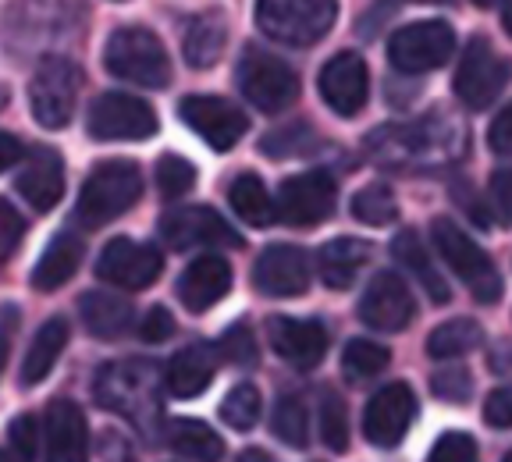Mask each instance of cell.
<instances>
[{
    "instance_id": "cell-1",
    "label": "cell",
    "mask_w": 512,
    "mask_h": 462,
    "mask_svg": "<svg viewBox=\"0 0 512 462\" xmlns=\"http://www.w3.org/2000/svg\"><path fill=\"white\" fill-rule=\"evenodd\" d=\"M143 196V171L136 160H100L79 192V221L86 228H104L136 207Z\"/></svg>"
},
{
    "instance_id": "cell-2",
    "label": "cell",
    "mask_w": 512,
    "mask_h": 462,
    "mask_svg": "<svg viewBox=\"0 0 512 462\" xmlns=\"http://www.w3.org/2000/svg\"><path fill=\"white\" fill-rule=\"evenodd\" d=\"M104 64L114 79L143 89H164L171 82V57L164 43L143 25L114 29L104 50Z\"/></svg>"
},
{
    "instance_id": "cell-3",
    "label": "cell",
    "mask_w": 512,
    "mask_h": 462,
    "mask_svg": "<svg viewBox=\"0 0 512 462\" xmlns=\"http://www.w3.org/2000/svg\"><path fill=\"white\" fill-rule=\"evenodd\" d=\"M338 0H256V25L285 47H313L331 32Z\"/></svg>"
},
{
    "instance_id": "cell-4",
    "label": "cell",
    "mask_w": 512,
    "mask_h": 462,
    "mask_svg": "<svg viewBox=\"0 0 512 462\" xmlns=\"http://www.w3.org/2000/svg\"><path fill=\"white\" fill-rule=\"evenodd\" d=\"M431 239H434V249L441 253V260L470 285L477 303L491 306L502 299V274H498V267L459 224H452L448 217H438V221L431 224Z\"/></svg>"
},
{
    "instance_id": "cell-5",
    "label": "cell",
    "mask_w": 512,
    "mask_h": 462,
    "mask_svg": "<svg viewBox=\"0 0 512 462\" xmlns=\"http://www.w3.org/2000/svg\"><path fill=\"white\" fill-rule=\"evenodd\" d=\"M82 68L68 57H43L29 82V107L43 128H64L79 107Z\"/></svg>"
},
{
    "instance_id": "cell-6",
    "label": "cell",
    "mask_w": 512,
    "mask_h": 462,
    "mask_svg": "<svg viewBox=\"0 0 512 462\" xmlns=\"http://www.w3.org/2000/svg\"><path fill=\"white\" fill-rule=\"evenodd\" d=\"M235 79H239L242 96L264 114H281L299 100V75L267 50L249 47L242 54Z\"/></svg>"
},
{
    "instance_id": "cell-7",
    "label": "cell",
    "mask_w": 512,
    "mask_h": 462,
    "mask_svg": "<svg viewBox=\"0 0 512 462\" xmlns=\"http://www.w3.org/2000/svg\"><path fill=\"white\" fill-rule=\"evenodd\" d=\"M456 54V32L448 22H409L392 32L388 40V61L406 75L438 72L448 57Z\"/></svg>"
},
{
    "instance_id": "cell-8",
    "label": "cell",
    "mask_w": 512,
    "mask_h": 462,
    "mask_svg": "<svg viewBox=\"0 0 512 462\" xmlns=\"http://www.w3.org/2000/svg\"><path fill=\"white\" fill-rule=\"evenodd\" d=\"M505 79H509V68H505L502 54L491 47V40L484 36H473L466 43L463 57H459V68H456V96L463 100L470 111H484L491 107L502 96Z\"/></svg>"
},
{
    "instance_id": "cell-9",
    "label": "cell",
    "mask_w": 512,
    "mask_h": 462,
    "mask_svg": "<svg viewBox=\"0 0 512 462\" xmlns=\"http://www.w3.org/2000/svg\"><path fill=\"white\" fill-rule=\"evenodd\" d=\"M89 136L100 143H118V139H150L157 132V111L143 96L132 93H104L86 114Z\"/></svg>"
},
{
    "instance_id": "cell-10",
    "label": "cell",
    "mask_w": 512,
    "mask_h": 462,
    "mask_svg": "<svg viewBox=\"0 0 512 462\" xmlns=\"http://www.w3.org/2000/svg\"><path fill=\"white\" fill-rule=\"evenodd\" d=\"M338 200V185L328 171H306L281 182L278 200H274V221H285L292 228H310V224L328 221Z\"/></svg>"
},
{
    "instance_id": "cell-11",
    "label": "cell",
    "mask_w": 512,
    "mask_h": 462,
    "mask_svg": "<svg viewBox=\"0 0 512 462\" xmlns=\"http://www.w3.org/2000/svg\"><path fill=\"white\" fill-rule=\"evenodd\" d=\"M160 271H164V256L146 242L132 239L107 242L100 260H96V278L114 288H128V292L150 288L160 278Z\"/></svg>"
},
{
    "instance_id": "cell-12",
    "label": "cell",
    "mask_w": 512,
    "mask_h": 462,
    "mask_svg": "<svg viewBox=\"0 0 512 462\" xmlns=\"http://www.w3.org/2000/svg\"><path fill=\"white\" fill-rule=\"evenodd\" d=\"M360 320L374 331H402L416 313V299L409 281L395 271H377L360 295Z\"/></svg>"
},
{
    "instance_id": "cell-13",
    "label": "cell",
    "mask_w": 512,
    "mask_h": 462,
    "mask_svg": "<svg viewBox=\"0 0 512 462\" xmlns=\"http://www.w3.org/2000/svg\"><path fill=\"white\" fill-rule=\"evenodd\" d=\"M160 235L171 249H207V246H232L239 249L242 239L232 231L217 210L210 207H178L160 217Z\"/></svg>"
},
{
    "instance_id": "cell-14",
    "label": "cell",
    "mask_w": 512,
    "mask_h": 462,
    "mask_svg": "<svg viewBox=\"0 0 512 462\" xmlns=\"http://www.w3.org/2000/svg\"><path fill=\"white\" fill-rule=\"evenodd\" d=\"M416 420V395L409 384H388L367 402L363 409V434L370 445L377 448H395L409 434Z\"/></svg>"
},
{
    "instance_id": "cell-15",
    "label": "cell",
    "mask_w": 512,
    "mask_h": 462,
    "mask_svg": "<svg viewBox=\"0 0 512 462\" xmlns=\"http://www.w3.org/2000/svg\"><path fill=\"white\" fill-rule=\"evenodd\" d=\"M313 263L310 253L299 246H267L253 263V285L256 292L271 299H296L310 288Z\"/></svg>"
},
{
    "instance_id": "cell-16",
    "label": "cell",
    "mask_w": 512,
    "mask_h": 462,
    "mask_svg": "<svg viewBox=\"0 0 512 462\" xmlns=\"http://www.w3.org/2000/svg\"><path fill=\"white\" fill-rule=\"evenodd\" d=\"M182 121L196 136L207 139V146L217 153L235 150V143L246 136L249 128L246 114L235 104H228V100H221V96H185Z\"/></svg>"
},
{
    "instance_id": "cell-17",
    "label": "cell",
    "mask_w": 512,
    "mask_h": 462,
    "mask_svg": "<svg viewBox=\"0 0 512 462\" xmlns=\"http://www.w3.org/2000/svg\"><path fill=\"white\" fill-rule=\"evenodd\" d=\"M320 96H324V104L335 114L356 118L370 96V75H367L363 57L352 54V50L331 57V61L320 68Z\"/></svg>"
},
{
    "instance_id": "cell-18",
    "label": "cell",
    "mask_w": 512,
    "mask_h": 462,
    "mask_svg": "<svg viewBox=\"0 0 512 462\" xmlns=\"http://www.w3.org/2000/svg\"><path fill=\"white\" fill-rule=\"evenodd\" d=\"M267 342H271L274 356L285 359L288 367L313 370L328 352V327L320 320L274 317L267 324Z\"/></svg>"
},
{
    "instance_id": "cell-19",
    "label": "cell",
    "mask_w": 512,
    "mask_h": 462,
    "mask_svg": "<svg viewBox=\"0 0 512 462\" xmlns=\"http://www.w3.org/2000/svg\"><path fill=\"white\" fill-rule=\"evenodd\" d=\"M18 164H22V171H18V178H15L18 196H22L32 210H40V214L54 210L64 196V164H61V157H57V150L36 146V150L18 160Z\"/></svg>"
},
{
    "instance_id": "cell-20",
    "label": "cell",
    "mask_w": 512,
    "mask_h": 462,
    "mask_svg": "<svg viewBox=\"0 0 512 462\" xmlns=\"http://www.w3.org/2000/svg\"><path fill=\"white\" fill-rule=\"evenodd\" d=\"M228 292H232V263L214 253L196 256L182 271V278H178V299L192 313L217 306Z\"/></svg>"
},
{
    "instance_id": "cell-21",
    "label": "cell",
    "mask_w": 512,
    "mask_h": 462,
    "mask_svg": "<svg viewBox=\"0 0 512 462\" xmlns=\"http://www.w3.org/2000/svg\"><path fill=\"white\" fill-rule=\"evenodd\" d=\"M47 462H86L89 427L86 413L72 399H54L47 406Z\"/></svg>"
},
{
    "instance_id": "cell-22",
    "label": "cell",
    "mask_w": 512,
    "mask_h": 462,
    "mask_svg": "<svg viewBox=\"0 0 512 462\" xmlns=\"http://www.w3.org/2000/svg\"><path fill=\"white\" fill-rule=\"evenodd\" d=\"M217 374V349L214 345H189L175 352L171 363L164 367V388L171 399H196L200 391L210 388Z\"/></svg>"
},
{
    "instance_id": "cell-23",
    "label": "cell",
    "mask_w": 512,
    "mask_h": 462,
    "mask_svg": "<svg viewBox=\"0 0 512 462\" xmlns=\"http://www.w3.org/2000/svg\"><path fill=\"white\" fill-rule=\"evenodd\" d=\"M392 256L399 260V267H406V271L413 274L416 285L424 288L431 303H448V299H452V288H448V281L441 278V271L434 267L431 253H427L424 239H420L413 228H402L399 235H395Z\"/></svg>"
},
{
    "instance_id": "cell-24",
    "label": "cell",
    "mask_w": 512,
    "mask_h": 462,
    "mask_svg": "<svg viewBox=\"0 0 512 462\" xmlns=\"http://www.w3.org/2000/svg\"><path fill=\"white\" fill-rule=\"evenodd\" d=\"M86 256V242L75 231H61L47 249H43L36 271H32V288L36 292H54V288L68 285L75 278V271L82 267Z\"/></svg>"
},
{
    "instance_id": "cell-25",
    "label": "cell",
    "mask_w": 512,
    "mask_h": 462,
    "mask_svg": "<svg viewBox=\"0 0 512 462\" xmlns=\"http://www.w3.org/2000/svg\"><path fill=\"white\" fill-rule=\"evenodd\" d=\"M370 263V242L363 239H331L328 246L317 253V274L320 281L335 292L356 285V278L363 274V267Z\"/></svg>"
},
{
    "instance_id": "cell-26",
    "label": "cell",
    "mask_w": 512,
    "mask_h": 462,
    "mask_svg": "<svg viewBox=\"0 0 512 462\" xmlns=\"http://www.w3.org/2000/svg\"><path fill=\"white\" fill-rule=\"evenodd\" d=\"M64 345H68V320L50 317L47 324L32 335L29 352H25V359H22V377H18V384H22V388H36V384L47 381L57 356L64 352Z\"/></svg>"
},
{
    "instance_id": "cell-27",
    "label": "cell",
    "mask_w": 512,
    "mask_h": 462,
    "mask_svg": "<svg viewBox=\"0 0 512 462\" xmlns=\"http://www.w3.org/2000/svg\"><path fill=\"white\" fill-rule=\"evenodd\" d=\"M79 310H82V324L93 338H121L132 327V303L121 299L114 292H86L79 299Z\"/></svg>"
},
{
    "instance_id": "cell-28",
    "label": "cell",
    "mask_w": 512,
    "mask_h": 462,
    "mask_svg": "<svg viewBox=\"0 0 512 462\" xmlns=\"http://www.w3.org/2000/svg\"><path fill=\"white\" fill-rule=\"evenodd\" d=\"M224 43H228V18L221 11H207L192 18L185 29V61L192 68H214L224 54Z\"/></svg>"
},
{
    "instance_id": "cell-29",
    "label": "cell",
    "mask_w": 512,
    "mask_h": 462,
    "mask_svg": "<svg viewBox=\"0 0 512 462\" xmlns=\"http://www.w3.org/2000/svg\"><path fill=\"white\" fill-rule=\"evenodd\" d=\"M168 445L175 448L178 455L192 462H221L224 459V438L203 420H171L168 423Z\"/></svg>"
},
{
    "instance_id": "cell-30",
    "label": "cell",
    "mask_w": 512,
    "mask_h": 462,
    "mask_svg": "<svg viewBox=\"0 0 512 462\" xmlns=\"http://www.w3.org/2000/svg\"><path fill=\"white\" fill-rule=\"evenodd\" d=\"M484 342V327L477 320H445L441 327H434L431 338H427V356L431 359H463L470 356L473 349H480Z\"/></svg>"
},
{
    "instance_id": "cell-31",
    "label": "cell",
    "mask_w": 512,
    "mask_h": 462,
    "mask_svg": "<svg viewBox=\"0 0 512 462\" xmlns=\"http://www.w3.org/2000/svg\"><path fill=\"white\" fill-rule=\"evenodd\" d=\"M228 203H232L235 214H239L246 224H253V228H267V224L274 221L271 192H267V185L260 182L256 175H239V178H235L232 189H228Z\"/></svg>"
},
{
    "instance_id": "cell-32",
    "label": "cell",
    "mask_w": 512,
    "mask_h": 462,
    "mask_svg": "<svg viewBox=\"0 0 512 462\" xmlns=\"http://www.w3.org/2000/svg\"><path fill=\"white\" fill-rule=\"evenodd\" d=\"M388 363H392V352L384 349L381 342H367V338H352V342L345 345V352H342V374L349 377V381H356V384L384 374V370H388Z\"/></svg>"
},
{
    "instance_id": "cell-33",
    "label": "cell",
    "mask_w": 512,
    "mask_h": 462,
    "mask_svg": "<svg viewBox=\"0 0 512 462\" xmlns=\"http://www.w3.org/2000/svg\"><path fill=\"white\" fill-rule=\"evenodd\" d=\"M260 413H264V399H260L256 384H235L221 402V420L239 434L253 431L260 423Z\"/></svg>"
},
{
    "instance_id": "cell-34",
    "label": "cell",
    "mask_w": 512,
    "mask_h": 462,
    "mask_svg": "<svg viewBox=\"0 0 512 462\" xmlns=\"http://www.w3.org/2000/svg\"><path fill=\"white\" fill-rule=\"evenodd\" d=\"M271 431L278 441L292 448H306L310 441V413L306 406L296 399V395H281L278 406H274V416H271Z\"/></svg>"
},
{
    "instance_id": "cell-35",
    "label": "cell",
    "mask_w": 512,
    "mask_h": 462,
    "mask_svg": "<svg viewBox=\"0 0 512 462\" xmlns=\"http://www.w3.org/2000/svg\"><path fill=\"white\" fill-rule=\"evenodd\" d=\"M352 214H356V221L374 224V228H381V224H395L399 221L395 192L388 189V185H367V189H360L356 196H352Z\"/></svg>"
},
{
    "instance_id": "cell-36",
    "label": "cell",
    "mask_w": 512,
    "mask_h": 462,
    "mask_svg": "<svg viewBox=\"0 0 512 462\" xmlns=\"http://www.w3.org/2000/svg\"><path fill=\"white\" fill-rule=\"evenodd\" d=\"M313 143H317V132H313L310 125H303V121H292V125L267 132L264 143H260V150H264L267 157L281 160V157H299V153H310Z\"/></svg>"
},
{
    "instance_id": "cell-37",
    "label": "cell",
    "mask_w": 512,
    "mask_h": 462,
    "mask_svg": "<svg viewBox=\"0 0 512 462\" xmlns=\"http://www.w3.org/2000/svg\"><path fill=\"white\" fill-rule=\"evenodd\" d=\"M192 185H196V168L185 157L164 153L157 160V189L164 200H182V196L192 192Z\"/></svg>"
},
{
    "instance_id": "cell-38",
    "label": "cell",
    "mask_w": 512,
    "mask_h": 462,
    "mask_svg": "<svg viewBox=\"0 0 512 462\" xmlns=\"http://www.w3.org/2000/svg\"><path fill=\"white\" fill-rule=\"evenodd\" d=\"M320 438L331 452H345L349 448V416H345V402L338 395H324L320 399Z\"/></svg>"
},
{
    "instance_id": "cell-39",
    "label": "cell",
    "mask_w": 512,
    "mask_h": 462,
    "mask_svg": "<svg viewBox=\"0 0 512 462\" xmlns=\"http://www.w3.org/2000/svg\"><path fill=\"white\" fill-rule=\"evenodd\" d=\"M217 352H221V359H228L232 367H253L256 356H260V349H256L253 327H249L246 320L232 324L221 335V345H217Z\"/></svg>"
},
{
    "instance_id": "cell-40",
    "label": "cell",
    "mask_w": 512,
    "mask_h": 462,
    "mask_svg": "<svg viewBox=\"0 0 512 462\" xmlns=\"http://www.w3.org/2000/svg\"><path fill=\"white\" fill-rule=\"evenodd\" d=\"M431 388L441 402L466 406L470 395H473V377H470V370H463V367H448V370H438V374H434Z\"/></svg>"
},
{
    "instance_id": "cell-41",
    "label": "cell",
    "mask_w": 512,
    "mask_h": 462,
    "mask_svg": "<svg viewBox=\"0 0 512 462\" xmlns=\"http://www.w3.org/2000/svg\"><path fill=\"white\" fill-rule=\"evenodd\" d=\"M427 462H480V452H477V441L463 431H448L434 441L431 455Z\"/></svg>"
},
{
    "instance_id": "cell-42",
    "label": "cell",
    "mask_w": 512,
    "mask_h": 462,
    "mask_svg": "<svg viewBox=\"0 0 512 462\" xmlns=\"http://www.w3.org/2000/svg\"><path fill=\"white\" fill-rule=\"evenodd\" d=\"M8 441H11V452H18L25 462H32L40 455V427H36V420L29 413L15 416L8 427Z\"/></svg>"
},
{
    "instance_id": "cell-43",
    "label": "cell",
    "mask_w": 512,
    "mask_h": 462,
    "mask_svg": "<svg viewBox=\"0 0 512 462\" xmlns=\"http://www.w3.org/2000/svg\"><path fill=\"white\" fill-rule=\"evenodd\" d=\"M175 335V317H171L168 306H153V310L143 313V320H139V338L150 345H160L168 342V338Z\"/></svg>"
},
{
    "instance_id": "cell-44",
    "label": "cell",
    "mask_w": 512,
    "mask_h": 462,
    "mask_svg": "<svg viewBox=\"0 0 512 462\" xmlns=\"http://www.w3.org/2000/svg\"><path fill=\"white\" fill-rule=\"evenodd\" d=\"M22 231H25V221L18 217V210L0 200V263L15 253V246L22 242Z\"/></svg>"
},
{
    "instance_id": "cell-45",
    "label": "cell",
    "mask_w": 512,
    "mask_h": 462,
    "mask_svg": "<svg viewBox=\"0 0 512 462\" xmlns=\"http://www.w3.org/2000/svg\"><path fill=\"white\" fill-rule=\"evenodd\" d=\"M484 420L495 427V431H509L512 423V391L509 388H495L484 399Z\"/></svg>"
},
{
    "instance_id": "cell-46",
    "label": "cell",
    "mask_w": 512,
    "mask_h": 462,
    "mask_svg": "<svg viewBox=\"0 0 512 462\" xmlns=\"http://www.w3.org/2000/svg\"><path fill=\"white\" fill-rule=\"evenodd\" d=\"M18 320H22V313H18L15 303L0 306V374L8 367L11 345H15V335H18Z\"/></svg>"
},
{
    "instance_id": "cell-47",
    "label": "cell",
    "mask_w": 512,
    "mask_h": 462,
    "mask_svg": "<svg viewBox=\"0 0 512 462\" xmlns=\"http://www.w3.org/2000/svg\"><path fill=\"white\" fill-rule=\"evenodd\" d=\"M488 143L498 157H509L512 153V111H502L495 121H491V132H488Z\"/></svg>"
},
{
    "instance_id": "cell-48",
    "label": "cell",
    "mask_w": 512,
    "mask_h": 462,
    "mask_svg": "<svg viewBox=\"0 0 512 462\" xmlns=\"http://www.w3.org/2000/svg\"><path fill=\"white\" fill-rule=\"evenodd\" d=\"M491 203L498 210V221L509 224L512 221V200H509V171H498L491 178Z\"/></svg>"
},
{
    "instance_id": "cell-49",
    "label": "cell",
    "mask_w": 512,
    "mask_h": 462,
    "mask_svg": "<svg viewBox=\"0 0 512 462\" xmlns=\"http://www.w3.org/2000/svg\"><path fill=\"white\" fill-rule=\"evenodd\" d=\"M25 157V146L18 143L11 132H0V171H8V168H15L18 160Z\"/></svg>"
},
{
    "instance_id": "cell-50",
    "label": "cell",
    "mask_w": 512,
    "mask_h": 462,
    "mask_svg": "<svg viewBox=\"0 0 512 462\" xmlns=\"http://www.w3.org/2000/svg\"><path fill=\"white\" fill-rule=\"evenodd\" d=\"M235 462H271V455H267V452H260V448H246V452H242Z\"/></svg>"
},
{
    "instance_id": "cell-51",
    "label": "cell",
    "mask_w": 512,
    "mask_h": 462,
    "mask_svg": "<svg viewBox=\"0 0 512 462\" xmlns=\"http://www.w3.org/2000/svg\"><path fill=\"white\" fill-rule=\"evenodd\" d=\"M0 462H25L18 452H11V448H0Z\"/></svg>"
},
{
    "instance_id": "cell-52",
    "label": "cell",
    "mask_w": 512,
    "mask_h": 462,
    "mask_svg": "<svg viewBox=\"0 0 512 462\" xmlns=\"http://www.w3.org/2000/svg\"><path fill=\"white\" fill-rule=\"evenodd\" d=\"M473 4H477V8H495L498 0H473Z\"/></svg>"
},
{
    "instance_id": "cell-53",
    "label": "cell",
    "mask_w": 512,
    "mask_h": 462,
    "mask_svg": "<svg viewBox=\"0 0 512 462\" xmlns=\"http://www.w3.org/2000/svg\"><path fill=\"white\" fill-rule=\"evenodd\" d=\"M409 4H448V0H409Z\"/></svg>"
},
{
    "instance_id": "cell-54",
    "label": "cell",
    "mask_w": 512,
    "mask_h": 462,
    "mask_svg": "<svg viewBox=\"0 0 512 462\" xmlns=\"http://www.w3.org/2000/svg\"><path fill=\"white\" fill-rule=\"evenodd\" d=\"M4 104H8V89L0 86V107H4Z\"/></svg>"
},
{
    "instance_id": "cell-55",
    "label": "cell",
    "mask_w": 512,
    "mask_h": 462,
    "mask_svg": "<svg viewBox=\"0 0 512 462\" xmlns=\"http://www.w3.org/2000/svg\"><path fill=\"white\" fill-rule=\"evenodd\" d=\"M502 462H512V452H509V455H505V459H502Z\"/></svg>"
}]
</instances>
